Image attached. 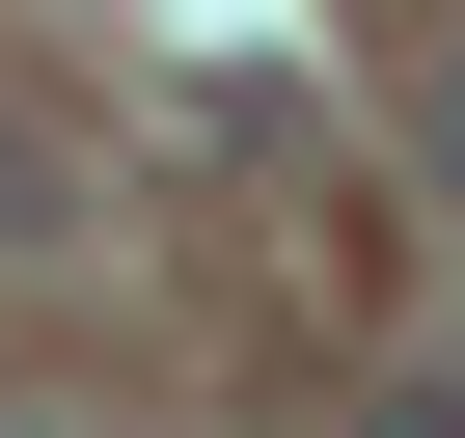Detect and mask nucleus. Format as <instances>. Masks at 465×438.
I'll return each mask as SVG.
<instances>
[{
  "label": "nucleus",
  "mask_w": 465,
  "mask_h": 438,
  "mask_svg": "<svg viewBox=\"0 0 465 438\" xmlns=\"http://www.w3.org/2000/svg\"><path fill=\"white\" fill-rule=\"evenodd\" d=\"M356 438H465V383H383V411H356Z\"/></svg>",
  "instance_id": "f257e3e1"
},
{
  "label": "nucleus",
  "mask_w": 465,
  "mask_h": 438,
  "mask_svg": "<svg viewBox=\"0 0 465 438\" xmlns=\"http://www.w3.org/2000/svg\"><path fill=\"white\" fill-rule=\"evenodd\" d=\"M438 137H465V83H438Z\"/></svg>",
  "instance_id": "f03ea898"
}]
</instances>
